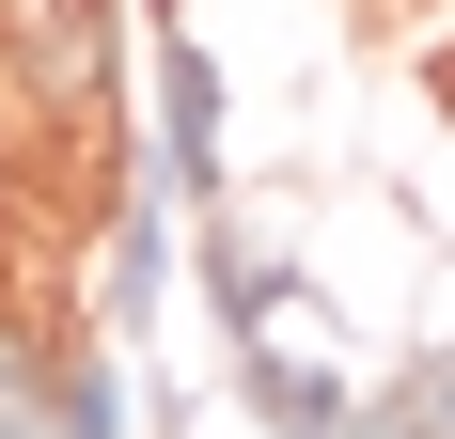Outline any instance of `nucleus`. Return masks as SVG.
Wrapping results in <instances>:
<instances>
[{"label":"nucleus","instance_id":"3","mask_svg":"<svg viewBox=\"0 0 455 439\" xmlns=\"http://www.w3.org/2000/svg\"><path fill=\"white\" fill-rule=\"evenodd\" d=\"M188 267H204V314H220V346H251V330H283V314L315 299V267L267 235V204H251V188H220V204L188 220Z\"/></svg>","mask_w":455,"mask_h":439},{"label":"nucleus","instance_id":"1","mask_svg":"<svg viewBox=\"0 0 455 439\" xmlns=\"http://www.w3.org/2000/svg\"><path fill=\"white\" fill-rule=\"evenodd\" d=\"M157 173H173V204L204 220L235 188V94H220V47L188 32V16H157V141H141Z\"/></svg>","mask_w":455,"mask_h":439},{"label":"nucleus","instance_id":"5","mask_svg":"<svg viewBox=\"0 0 455 439\" xmlns=\"http://www.w3.org/2000/svg\"><path fill=\"white\" fill-rule=\"evenodd\" d=\"M141 439H204V393H173V377H141Z\"/></svg>","mask_w":455,"mask_h":439},{"label":"nucleus","instance_id":"4","mask_svg":"<svg viewBox=\"0 0 455 439\" xmlns=\"http://www.w3.org/2000/svg\"><path fill=\"white\" fill-rule=\"evenodd\" d=\"M141 393H126V346L110 330H63V361H47V424L32 439H126Z\"/></svg>","mask_w":455,"mask_h":439},{"label":"nucleus","instance_id":"2","mask_svg":"<svg viewBox=\"0 0 455 439\" xmlns=\"http://www.w3.org/2000/svg\"><path fill=\"white\" fill-rule=\"evenodd\" d=\"M173 235H188V204H173V173L157 157H126V188H110V251H94V330L110 346H157V299H173Z\"/></svg>","mask_w":455,"mask_h":439}]
</instances>
